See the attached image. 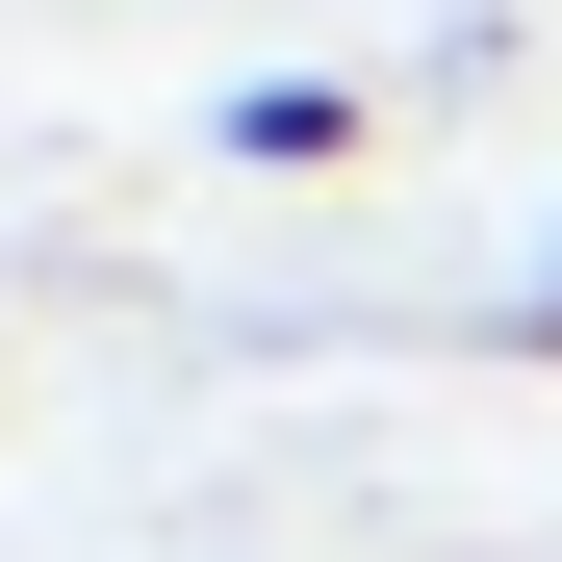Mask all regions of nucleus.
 Returning a JSON list of instances; mask_svg holds the SVG:
<instances>
[{
  "label": "nucleus",
  "instance_id": "1",
  "mask_svg": "<svg viewBox=\"0 0 562 562\" xmlns=\"http://www.w3.org/2000/svg\"><path fill=\"white\" fill-rule=\"evenodd\" d=\"M231 154H256V179H333V154H358V77H256Z\"/></svg>",
  "mask_w": 562,
  "mask_h": 562
},
{
  "label": "nucleus",
  "instance_id": "2",
  "mask_svg": "<svg viewBox=\"0 0 562 562\" xmlns=\"http://www.w3.org/2000/svg\"><path fill=\"white\" fill-rule=\"evenodd\" d=\"M512 358H562V256H537V281H512Z\"/></svg>",
  "mask_w": 562,
  "mask_h": 562
}]
</instances>
